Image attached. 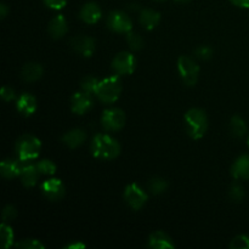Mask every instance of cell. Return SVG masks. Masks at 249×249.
<instances>
[{
	"mask_svg": "<svg viewBox=\"0 0 249 249\" xmlns=\"http://www.w3.org/2000/svg\"><path fill=\"white\" fill-rule=\"evenodd\" d=\"M14 231L12 228L7 223H4L0 225V242H1V247L7 249L14 245Z\"/></svg>",
	"mask_w": 249,
	"mask_h": 249,
	"instance_id": "cell-24",
	"label": "cell"
},
{
	"mask_svg": "<svg viewBox=\"0 0 249 249\" xmlns=\"http://www.w3.org/2000/svg\"><path fill=\"white\" fill-rule=\"evenodd\" d=\"M45 6H48L51 10H61L66 6L67 0H43Z\"/></svg>",
	"mask_w": 249,
	"mask_h": 249,
	"instance_id": "cell-35",
	"label": "cell"
},
{
	"mask_svg": "<svg viewBox=\"0 0 249 249\" xmlns=\"http://www.w3.org/2000/svg\"><path fill=\"white\" fill-rule=\"evenodd\" d=\"M67 32H68V23L67 21H66L65 16H62V15H57V16L51 18V21L49 22L48 33L49 36H50L53 39H55V40L63 38Z\"/></svg>",
	"mask_w": 249,
	"mask_h": 249,
	"instance_id": "cell-18",
	"label": "cell"
},
{
	"mask_svg": "<svg viewBox=\"0 0 249 249\" xmlns=\"http://www.w3.org/2000/svg\"><path fill=\"white\" fill-rule=\"evenodd\" d=\"M247 143H248V147H249V135H248V139H247Z\"/></svg>",
	"mask_w": 249,
	"mask_h": 249,
	"instance_id": "cell-41",
	"label": "cell"
},
{
	"mask_svg": "<svg viewBox=\"0 0 249 249\" xmlns=\"http://www.w3.org/2000/svg\"><path fill=\"white\" fill-rule=\"evenodd\" d=\"M85 245L82 242H72L68 243L67 246H65V249H79V248H84Z\"/></svg>",
	"mask_w": 249,
	"mask_h": 249,
	"instance_id": "cell-37",
	"label": "cell"
},
{
	"mask_svg": "<svg viewBox=\"0 0 249 249\" xmlns=\"http://www.w3.org/2000/svg\"><path fill=\"white\" fill-rule=\"evenodd\" d=\"M191 0H175V2H179V4H186V2H190Z\"/></svg>",
	"mask_w": 249,
	"mask_h": 249,
	"instance_id": "cell-39",
	"label": "cell"
},
{
	"mask_svg": "<svg viewBox=\"0 0 249 249\" xmlns=\"http://www.w3.org/2000/svg\"><path fill=\"white\" fill-rule=\"evenodd\" d=\"M111 67L117 75H129L134 73L136 68L135 56L128 51H121L112 60Z\"/></svg>",
	"mask_w": 249,
	"mask_h": 249,
	"instance_id": "cell-7",
	"label": "cell"
},
{
	"mask_svg": "<svg viewBox=\"0 0 249 249\" xmlns=\"http://www.w3.org/2000/svg\"><path fill=\"white\" fill-rule=\"evenodd\" d=\"M17 215H18L17 209L12 204H7L4 211H2V221L4 223H11L17 218Z\"/></svg>",
	"mask_w": 249,
	"mask_h": 249,
	"instance_id": "cell-33",
	"label": "cell"
},
{
	"mask_svg": "<svg viewBox=\"0 0 249 249\" xmlns=\"http://www.w3.org/2000/svg\"><path fill=\"white\" fill-rule=\"evenodd\" d=\"M0 96H1V99L4 100V101H6V102L17 100L16 92H15V90L12 89L11 87H9V85H5V87L1 88V91H0Z\"/></svg>",
	"mask_w": 249,
	"mask_h": 249,
	"instance_id": "cell-34",
	"label": "cell"
},
{
	"mask_svg": "<svg viewBox=\"0 0 249 249\" xmlns=\"http://www.w3.org/2000/svg\"><path fill=\"white\" fill-rule=\"evenodd\" d=\"M15 247L21 249H45V246L36 238H24V240L17 242Z\"/></svg>",
	"mask_w": 249,
	"mask_h": 249,
	"instance_id": "cell-30",
	"label": "cell"
},
{
	"mask_svg": "<svg viewBox=\"0 0 249 249\" xmlns=\"http://www.w3.org/2000/svg\"><path fill=\"white\" fill-rule=\"evenodd\" d=\"M139 22L147 31H152L160 24V14L152 9H142L139 14Z\"/></svg>",
	"mask_w": 249,
	"mask_h": 249,
	"instance_id": "cell-21",
	"label": "cell"
},
{
	"mask_svg": "<svg viewBox=\"0 0 249 249\" xmlns=\"http://www.w3.org/2000/svg\"><path fill=\"white\" fill-rule=\"evenodd\" d=\"M36 167H38L39 172L41 175H49V177H53L55 175L57 167H56L55 163L50 160H41L36 163Z\"/></svg>",
	"mask_w": 249,
	"mask_h": 249,
	"instance_id": "cell-29",
	"label": "cell"
},
{
	"mask_svg": "<svg viewBox=\"0 0 249 249\" xmlns=\"http://www.w3.org/2000/svg\"><path fill=\"white\" fill-rule=\"evenodd\" d=\"M102 10L96 2L89 1L82 6L79 11V18L87 24H95L101 19Z\"/></svg>",
	"mask_w": 249,
	"mask_h": 249,
	"instance_id": "cell-14",
	"label": "cell"
},
{
	"mask_svg": "<svg viewBox=\"0 0 249 249\" xmlns=\"http://www.w3.org/2000/svg\"><path fill=\"white\" fill-rule=\"evenodd\" d=\"M147 189L152 195H162L168 190V181L160 177H155L148 180Z\"/></svg>",
	"mask_w": 249,
	"mask_h": 249,
	"instance_id": "cell-25",
	"label": "cell"
},
{
	"mask_svg": "<svg viewBox=\"0 0 249 249\" xmlns=\"http://www.w3.org/2000/svg\"><path fill=\"white\" fill-rule=\"evenodd\" d=\"M44 70L40 63L38 62H28L22 67L21 77L24 82L34 83L38 82L43 77Z\"/></svg>",
	"mask_w": 249,
	"mask_h": 249,
	"instance_id": "cell-22",
	"label": "cell"
},
{
	"mask_svg": "<svg viewBox=\"0 0 249 249\" xmlns=\"http://www.w3.org/2000/svg\"><path fill=\"white\" fill-rule=\"evenodd\" d=\"M185 129L187 135L194 140H199L208 130V117L201 108H191L185 113Z\"/></svg>",
	"mask_w": 249,
	"mask_h": 249,
	"instance_id": "cell-2",
	"label": "cell"
},
{
	"mask_svg": "<svg viewBox=\"0 0 249 249\" xmlns=\"http://www.w3.org/2000/svg\"><path fill=\"white\" fill-rule=\"evenodd\" d=\"M233 5L243 9H249V0H230Z\"/></svg>",
	"mask_w": 249,
	"mask_h": 249,
	"instance_id": "cell-36",
	"label": "cell"
},
{
	"mask_svg": "<svg viewBox=\"0 0 249 249\" xmlns=\"http://www.w3.org/2000/svg\"><path fill=\"white\" fill-rule=\"evenodd\" d=\"M22 165L23 162L19 160L18 158H6L0 163V174L4 179L11 180L15 178H18L22 172Z\"/></svg>",
	"mask_w": 249,
	"mask_h": 249,
	"instance_id": "cell-15",
	"label": "cell"
},
{
	"mask_svg": "<svg viewBox=\"0 0 249 249\" xmlns=\"http://www.w3.org/2000/svg\"><path fill=\"white\" fill-rule=\"evenodd\" d=\"M36 108H38V101H36V96L29 92H23L17 97L16 109L23 117H31L32 114L36 113Z\"/></svg>",
	"mask_w": 249,
	"mask_h": 249,
	"instance_id": "cell-13",
	"label": "cell"
},
{
	"mask_svg": "<svg viewBox=\"0 0 249 249\" xmlns=\"http://www.w3.org/2000/svg\"><path fill=\"white\" fill-rule=\"evenodd\" d=\"M229 198L231 202H235V203H240L245 198V189H243L242 185L240 182H233L231 184V186L229 187Z\"/></svg>",
	"mask_w": 249,
	"mask_h": 249,
	"instance_id": "cell-26",
	"label": "cell"
},
{
	"mask_svg": "<svg viewBox=\"0 0 249 249\" xmlns=\"http://www.w3.org/2000/svg\"><path fill=\"white\" fill-rule=\"evenodd\" d=\"M90 151L95 158L101 160H116L121 153V145L108 134H97L92 138Z\"/></svg>",
	"mask_w": 249,
	"mask_h": 249,
	"instance_id": "cell-1",
	"label": "cell"
},
{
	"mask_svg": "<svg viewBox=\"0 0 249 249\" xmlns=\"http://www.w3.org/2000/svg\"><path fill=\"white\" fill-rule=\"evenodd\" d=\"M7 14H9V7H7L5 4L0 5V18L4 19L5 17L7 16Z\"/></svg>",
	"mask_w": 249,
	"mask_h": 249,
	"instance_id": "cell-38",
	"label": "cell"
},
{
	"mask_svg": "<svg viewBox=\"0 0 249 249\" xmlns=\"http://www.w3.org/2000/svg\"><path fill=\"white\" fill-rule=\"evenodd\" d=\"M106 24L112 32L121 34H126L133 29L131 18L126 15V12L121 11V10H114V11L109 12L107 16Z\"/></svg>",
	"mask_w": 249,
	"mask_h": 249,
	"instance_id": "cell-8",
	"label": "cell"
},
{
	"mask_svg": "<svg viewBox=\"0 0 249 249\" xmlns=\"http://www.w3.org/2000/svg\"><path fill=\"white\" fill-rule=\"evenodd\" d=\"M229 133L233 138L241 139L247 134V124L240 116H233L229 122Z\"/></svg>",
	"mask_w": 249,
	"mask_h": 249,
	"instance_id": "cell-23",
	"label": "cell"
},
{
	"mask_svg": "<svg viewBox=\"0 0 249 249\" xmlns=\"http://www.w3.org/2000/svg\"><path fill=\"white\" fill-rule=\"evenodd\" d=\"M40 172H39L36 164H32L29 162H23L22 165V172L19 178H21V182L24 187H34L39 181V177H40Z\"/></svg>",
	"mask_w": 249,
	"mask_h": 249,
	"instance_id": "cell-16",
	"label": "cell"
},
{
	"mask_svg": "<svg viewBox=\"0 0 249 249\" xmlns=\"http://www.w3.org/2000/svg\"><path fill=\"white\" fill-rule=\"evenodd\" d=\"M231 249H249V236L247 235H238L231 241Z\"/></svg>",
	"mask_w": 249,
	"mask_h": 249,
	"instance_id": "cell-32",
	"label": "cell"
},
{
	"mask_svg": "<svg viewBox=\"0 0 249 249\" xmlns=\"http://www.w3.org/2000/svg\"><path fill=\"white\" fill-rule=\"evenodd\" d=\"M99 83L100 80L96 77H94V75H87L80 82V88H82L83 91L95 95V91H96Z\"/></svg>",
	"mask_w": 249,
	"mask_h": 249,
	"instance_id": "cell-28",
	"label": "cell"
},
{
	"mask_svg": "<svg viewBox=\"0 0 249 249\" xmlns=\"http://www.w3.org/2000/svg\"><path fill=\"white\" fill-rule=\"evenodd\" d=\"M178 72L184 84L187 87H195L198 82L199 66L194 58L189 56H180L178 60Z\"/></svg>",
	"mask_w": 249,
	"mask_h": 249,
	"instance_id": "cell-5",
	"label": "cell"
},
{
	"mask_svg": "<svg viewBox=\"0 0 249 249\" xmlns=\"http://www.w3.org/2000/svg\"><path fill=\"white\" fill-rule=\"evenodd\" d=\"M41 151V141L32 134H24L17 139L15 143L16 157L22 162H31L39 157Z\"/></svg>",
	"mask_w": 249,
	"mask_h": 249,
	"instance_id": "cell-3",
	"label": "cell"
},
{
	"mask_svg": "<svg viewBox=\"0 0 249 249\" xmlns=\"http://www.w3.org/2000/svg\"><path fill=\"white\" fill-rule=\"evenodd\" d=\"M124 201L126 202L129 207L134 211H140L147 202V194L145 190L138 184H129L128 186L124 189Z\"/></svg>",
	"mask_w": 249,
	"mask_h": 249,
	"instance_id": "cell-9",
	"label": "cell"
},
{
	"mask_svg": "<svg viewBox=\"0 0 249 249\" xmlns=\"http://www.w3.org/2000/svg\"><path fill=\"white\" fill-rule=\"evenodd\" d=\"M148 247L153 249H173L175 248V243L169 235L163 231H155L148 237Z\"/></svg>",
	"mask_w": 249,
	"mask_h": 249,
	"instance_id": "cell-20",
	"label": "cell"
},
{
	"mask_svg": "<svg viewBox=\"0 0 249 249\" xmlns=\"http://www.w3.org/2000/svg\"><path fill=\"white\" fill-rule=\"evenodd\" d=\"M231 175L236 180H248L249 179V155L245 153L241 155L233 162L231 167Z\"/></svg>",
	"mask_w": 249,
	"mask_h": 249,
	"instance_id": "cell-19",
	"label": "cell"
},
{
	"mask_svg": "<svg viewBox=\"0 0 249 249\" xmlns=\"http://www.w3.org/2000/svg\"><path fill=\"white\" fill-rule=\"evenodd\" d=\"M156 1H160V2H162V1H165V0H156Z\"/></svg>",
	"mask_w": 249,
	"mask_h": 249,
	"instance_id": "cell-40",
	"label": "cell"
},
{
	"mask_svg": "<svg viewBox=\"0 0 249 249\" xmlns=\"http://www.w3.org/2000/svg\"><path fill=\"white\" fill-rule=\"evenodd\" d=\"M126 123V116L123 109L112 107L105 109L101 116V125L106 131H119Z\"/></svg>",
	"mask_w": 249,
	"mask_h": 249,
	"instance_id": "cell-6",
	"label": "cell"
},
{
	"mask_svg": "<svg viewBox=\"0 0 249 249\" xmlns=\"http://www.w3.org/2000/svg\"><path fill=\"white\" fill-rule=\"evenodd\" d=\"M87 131H85L84 129L75 128L63 134L62 138H61V141H62L63 145L67 146V147L77 148L80 147V146L87 141Z\"/></svg>",
	"mask_w": 249,
	"mask_h": 249,
	"instance_id": "cell-17",
	"label": "cell"
},
{
	"mask_svg": "<svg viewBox=\"0 0 249 249\" xmlns=\"http://www.w3.org/2000/svg\"><path fill=\"white\" fill-rule=\"evenodd\" d=\"M94 106V99H92V94L85 91H78L73 94L71 97V109L73 113L83 116Z\"/></svg>",
	"mask_w": 249,
	"mask_h": 249,
	"instance_id": "cell-12",
	"label": "cell"
},
{
	"mask_svg": "<svg viewBox=\"0 0 249 249\" xmlns=\"http://www.w3.org/2000/svg\"><path fill=\"white\" fill-rule=\"evenodd\" d=\"M122 89L123 88H122L119 75H112V77L100 80L96 91H95V96L104 104L111 105L114 104L119 99L122 94Z\"/></svg>",
	"mask_w": 249,
	"mask_h": 249,
	"instance_id": "cell-4",
	"label": "cell"
},
{
	"mask_svg": "<svg viewBox=\"0 0 249 249\" xmlns=\"http://www.w3.org/2000/svg\"><path fill=\"white\" fill-rule=\"evenodd\" d=\"M41 194L44 195L45 198H48L51 202H58L65 197L66 195V187L62 180L60 179H49L45 180L43 184L40 185Z\"/></svg>",
	"mask_w": 249,
	"mask_h": 249,
	"instance_id": "cell-10",
	"label": "cell"
},
{
	"mask_svg": "<svg viewBox=\"0 0 249 249\" xmlns=\"http://www.w3.org/2000/svg\"><path fill=\"white\" fill-rule=\"evenodd\" d=\"M125 36H126V43H128L129 48H130L131 50L139 51L143 48V45H145V40H143V38L140 36V34L130 31L129 33H126Z\"/></svg>",
	"mask_w": 249,
	"mask_h": 249,
	"instance_id": "cell-27",
	"label": "cell"
},
{
	"mask_svg": "<svg viewBox=\"0 0 249 249\" xmlns=\"http://www.w3.org/2000/svg\"><path fill=\"white\" fill-rule=\"evenodd\" d=\"M194 53L198 60L208 61L213 57L214 50L213 48H211V46L208 45H201V46H197V48L195 49Z\"/></svg>",
	"mask_w": 249,
	"mask_h": 249,
	"instance_id": "cell-31",
	"label": "cell"
},
{
	"mask_svg": "<svg viewBox=\"0 0 249 249\" xmlns=\"http://www.w3.org/2000/svg\"><path fill=\"white\" fill-rule=\"evenodd\" d=\"M71 48L83 57H91L96 50L95 39L88 36H75L71 39Z\"/></svg>",
	"mask_w": 249,
	"mask_h": 249,
	"instance_id": "cell-11",
	"label": "cell"
}]
</instances>
